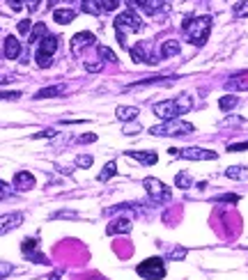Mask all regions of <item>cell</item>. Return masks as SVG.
<instances>
[{"instance_id":"obj_27","label":"cell","mask_w":248,"mask_h":280,"mask_svg":"<svg viewBox=\"0 0 248 280\" xmlns=\"http://www.w3.org/2000/svg\"><path fill=\"white\" fill-rule=\"evenodd\" d=\"M83 12L97 16V14H101V5L97 0H83Z\"/></svg>"},{"instance_id":"obj_9","label":"cell","mask_w":248,"mask_h":280,"mask_svg":"<svg viewBox=\"0 0 248 280\" xmlns=\"http://www.w3.org/2000/svg\"><path fill=\"white\" fill-rule=\"evenodd\" d=\"M21 253H23L25 260H32V262H37V264H51L46 260V255L39 251L37 239H23V241H21Z\"/></svg>"},{"instance_id":"obj_45","label":"cell","mask_w":248,"mask_h":280,"mask_svg":"<svg viewBox=\"0 0 248 280\" xmlns=\"http://www.w3.org/2000/svg\"><path fill=\"white\" fill-rule=\"evenodd\" d=\"M39 2L41 0H28V9L30 12H37V9H39Z\"/></svg>"},{"instance_id":"obj_28","label":"cell","mask_w":248,"mask_h":280,"mask_svg":"<svg viewBox=\"0 0 248 280\" xmlns=\"http://www.w3.org/2000/svg\"><path fill=\"white\" fill-rule=\"evenodd\" d=\"M97 53H99L101 62H118V58H115V53H113L108 46H97Z\"/></svg>"},{"instance_id":"obj_42","label":"cell","mask_w":248,"mask_h":280,"mask_svg":"<svg viewBox=\"0 0 248 280\" xmlns=\"http://www.w3.org/2000/svg\"><path fill=\"white\" fill-rule=\"evenodd\" d=\"M242 149H248V140L246 143H237V145H230L228 152H242Z\"/></svg>"},{"instance_id":"obj_24","label":"cell","mask_w":248,"mask_h":280,"mask_svg":"<svg viewBox=\"0 0 248 280\" xmlns=\"http://www.w3.org/2000/svg\"><path fill=\"white\" fill-rule=\"evenodd\" d=\"M237 103H239V96H235V94H228V96H221V99H219V108L223 110V113L232 110Z\"/></svg>"},{"instance_id":"obj_2","label":"cell","mask_w":248,"mask_h":280,"mask_svg":"<svg viewBox=\"0 0 248 280\" xmlns=\"http://www.w3.org/2000/svg\"><path fill=\"white\" fill-rule=\"evenodd\" d=\"M182 28L191 44L202 46L209 39V32H212V16H189L184 18Z\"/></svg>"},{"instance_id":"obj_43","label":"cell","mask_w":248,"mask_h":280,"mask_svg":"<svg viewBox=\"0 0 248 280\" xmlns=\"http://www.w3.org/2000/svg\"><path fill=\"white\" fill-rule=\"evenodd\" d=\"M7 195H9V188H7V184L0 179V200H5Z\"/></svg>"},{"instance_id":"obj_10","label":"cell","mask_w":248,"mask_h":280,"mask_svg":"<svg viewBox=\"0 0 248 280\" xmlns=\"http://www.w3.org/2000/svg\"><path fill=\"white\" fill-rule=\"evenodd\" d=\"M115 28L118 30H129V32H138V30H142V21H140V16H138L136 12L126 9V12H122L118 18H115Z\"/></svg>"},{"instance_id":"obj_34","label":"cell","mask_w":248,"mask_h":280,"mask_svg":"<svg viewBox=\"0 0 248 280\" xmlns=\"http://www.w3.org/2000/svg\"><path fill=\"white\" fill-rule=\"evenodd\" d=\"M74 163H76V168H90L92 166V156L90 154H78Z\"/></svg>"},{"instance_id":"obj_25","label":"cell","mask_w":248,"mask_h":280,"mask_svg":"<svg viewBox=\"0 0 248 280\" xmlns=\"http://www.w3.org/2000/svg\"><path fill=\"white\" fill-rule=\"evenodd\" d=\"M118 175V166H115V161H108L106 166H104V170L99 173V182H108L111 177H115Z\"/></svg>"},{"instance_id":"obj_36","label":"cell","mask_w":248,"mask_h":280,"mask_svg":"<svg viewBox=\"0 0 248 280\" xmlns=\"http://www.w3.org/2000/svg\"><path fill=\"white\" fill-rule=\"evenodd\" d=\"M184 257H186V248H182V246H177V248H172L168 253V260H184Z\"/></svg>"},{"instance_id":"obj_21","label":"cell","mask_w":248,"mask_h":280,"mask_svg":"<svg viewBox=\"0 0 248 280\" xmlns=\"http://www.w3.org/2000/svg\"><path fill=\"white\" fill-rule=\"evenodd\" d=\"M46 35H48L46 23H35V28L30 30V44H39Z\"/></svg>"},{"instance_id":"obj_8","label":"cell","mask_w":248,"mask_h":280,"mask_svg":"<svg viewBox=\"0 0 248 280\" xmlns=\"http://www.w3.org/2000/svg\"><path fill=\"white\" fill-rule=\"evenodd\" d=\"M129 53H131V60H133V62H145V65H156V62H159L156 55H152V44L149 42H140V44H136V46H131Z\"/></svg>"},{"instance_id":"obj_13","label":"cell","mask_w":248,"mask_h":280,"mask_svg":"<svg viewBox=\"0 0 248 280\" xmlns=\"http://www.w3.org/2000/svg\"><path fill=\"white\" fill-rule=\"evenodd\" d=\"M14 188H18V191H32V188H35V177H32V173L18 170V173L14 175Z\"/></svg>"},{"instance_id":"obj_12","label":"cell","mask_w":248,"mask_h":280,"mask_svg":"<svg viewBox=\"0 0 248 280\" xmlns=\"http://www.w3.org/2000/svg\"><path fill=\"white\" fill-rule=\"evenodd\" d=\"M95 42H97V39H95V35H92V32H78V35L71 37V53L78 55V53H81V48L92 46Z\"/></svg>"},{"instance_id":"obj_31","label":"cell","mask_w":248,"mask_h":280,"mask_svg":"<svg viewBox=\"0 0 248 280\" xmlns=\"http://www.w3.org/2000/svg\"><path fill=\"white\" fill-rule=\"evenodd\" d=\"M242 200V197L237 195V193H225V195H216L214 197V202H230V204H237Z\"/></svg>"},{"instance_id":"obj_20","label":"cell","mask_w":248,"mask_h":280,"mask_svg":"<svg viewBox=\"0 0 248 280\" xmlns=\"http://www.w3.org/2000/svg\"><path fill=\"white\" fill-rule=\"evenodd\" d=\"M74 18H76V12L69 9V7H67V9H55L53 12V21L60 25H67L69 21H74Z\"/></svg>"},{"instance_id":"obj_14","label":"cell","mask_w":248,"mask_h":280,"mask_svg":"<svg viewBox=\"0 0 248 280\" xmlns=\"http://www.w3.org/2000/svg\"><path fill=\"white\" fill-rule=\"evenodd\" d=\"M131 227H133V223H131V218H115V221H111V225L106 227V234H129Z\"/></svg>"},{"instance_id":"obj_15","label":"cell","mask_w":248,"mask_h":280,"mask_svg":"<svg viewBox=\"0 0 248 280\" xmlns=\"http://www.w3.org/2000/svg\"><path fill=\"white\" fill-rule=\"evenodd\" d=\"M126 156H131V159H136L138 163H142V166H154V163L159 161V156L154 154V152H140V149H129V152H124Z\"/></svg>"},{"instance_id":"obj_32","label":"cell","mask_w":248,"mask_h":280,"mask_svg":"<svg viewBox=\"0 0 248 280\" xmlns=\"http://www.w3.org/2000/svg\"><path fill=\"white\" fill-rule=\"evenodd\" d=\"M126 5H129L131 12H136V9L145 12V9H147V0H126Z\"/></svg>"},{"instance_id":"obj_6","label":"cell","mask_w":248,"mask_h":280,"mask_svg":"<svg viewBox=\"0 0 248 280\" xmlns=\"http://www.w3.org/2000/svg\"><path fill=\"white\" fill-rule=\"evenodd\" d=\"M172 156H179V159H186V161H214V159H219L216 152L212 149H205V147H172L168 149Z\"/></svg>"},{"instance_id":"obj_7","label":"cell","mask_w":248,"mask_h":280,"mask_svg":"<svg viewBox=\"0 0 248 280\" xmlns=\"http://www.w3.org/2000/svg\"><path fill=\"white\" fill-rule=\"evenodd\" d=\"M142 186H145V191H147L149 200H152V202H156V204L168 202V200L172 197L170 188H168V186H165L161 179H156V177H145Z\"/></svg>"},{"instance_id":"obj_3","label":"cell","mask_w":248,"mask_h":280,"mask_svg":"<svg viewBox=\"0 0 248 280\" xmlns=\"http://www.w3.org/2000/svg\"><path fill=\"white\" fill-rule=\"evenodd\" d=\"M195 131V126L191 122H184V119H168V122H161V124L152 126L149 133L159 138H175V136H189Z\"/></svg>"},{"instance_id":"obj_41","label":"cell","mask_w":248,"mask_h":280,"mask_svg":"<svg viewBox=\"0 0 248 280\" xmlns=\"http://www.w3.org/2000/svg\"><path fill=\"white\" fill-rule=\"evenodd\" d=\"M101 67H104V62H85L88 72H101Z\"/></svg>"},{"instance_id":"obj_4","label":"cell","mask_w":248,"mask_h":280,"mask_svg":"<svg viewBox=\"0 0 248 280\" xmlns=\"http://www.w3.org/2000/svg\"><path fill=\"white\" fill-rule=\"evenodd\" d=\"M55 51H58V37H55V35H46L39 44H37V53H35L37 67H41V69L51 67V62H53L51 58H53Z\"/></svg>"},{"instance_id":"obj_37","label":"cell","mask_w":248,"mask_h":280,"mask_svg":"<svg viewBox=\"0 0 248 280\" xmlns=\"http://www.w3.org/2000/svg\"><path fill=\"white\" fill-rule=\"evenodd\" d=\"M12 271H14V267L9 262H0V280L7 278V276L12 274Z\"/></svg>"},{"instance_id":"obj_30","label":"cell","mask_w":248,"mask_h":280,"mask_svg":"<svg viewBox=\"0 0 248 280\" xmlns=\"http://www.w3.org/2000/svg\"><path fill=\"white\" fill-rule=\"evenodd\" d=\"M21 92L18 90H7V92H0V101H16V99H21Z\"/></svg>"},{"instance_id":"obj_26","label":"cell","mask_w":248,"mask_h":280,"mask_svg":"<svg viewBox=\"0 0 248 280\" xmlns=\"http://www.w3.org/2000/svg\"><path fill=\"white\" fill-rule=\"evenodd\" d=\"M191 184H193V179H191L189 173H179L177 177H175V186H177V188H184V191H186V188H191Z\"/></svg>"},{"instance_id":"obj_23","label":"cell","mask_w":248,"mask_h":280,"mask_svg":"<svg viewBox=\"0 0 248 280\" xmlns=\"http://www.w3.org/2000/svg\"><path fill=\"white\" fill-rule=\"evenodd\" d=\"M225 177H230V179H248V168L244 166H232L225 170Z\"/></svg>"},{"instance_id":"obj_5","label":"cell","mask_w":248,"mask_h":280,"mask_svg":"<svg viewBox=\"0 0 248 280\" xmlns=\"http://www.w3.org/2000/svg\"><path fill=\"white\" fill-rule=\"evenodd\" d=\"M136 274L145 280H163L165 278V262L161 257H149L136 267Z\"/></svg>"},{"instance_id":"obj_49","label":"cell","mask_w":248,"mask_h":280,"mask_svg":"<svg viewBox=\"0 0 248 280\" xmlns=\"http://www.w3.org/2000/svg\"><path fill=\"white\" fill-rule=\"evenodd\" d=\"M67 2H74V0H67Z\"/></svg>"},{"instance_id":"obj_48","label":"cell","mask_w":248,"mask_h":280,"mask_svg":"<svg viewBox=\"0 0 248 280\" xmlns=\"http://www.w3.org/2000/svg\"><path fill=\"white\" fill-rule=\"evenodd\" d=\"M55 2H58V0H48V7H53Z\"/></svg>"},{"instance_id":"obj_35","label":"cell","mask_w":248,"mask_h":280,"mask_svg":"<svg viewBox=\"0 0 248 280\" xmlns=\"http://www.w3.org/2000/svg\"><path fill=\"white\" fill-rule=\"evenodd\" d=\"M99 5H101L104 12H115L118 5H120V0H99Z\"/></svg>"},{"instance_id":"obj_19","label":"cell","mask_w":248,"mask_h":280,"mask_svg":"<svg viewBox=\"0 0 248 280\" xmlns=\"http://www.w3.org/2000/svg\"><path fill=\"white\" fill-rule=\"evenodd\" d=\"M115 115H118V119H122V122H133V119L140 115V110H138L136 106H118Z\"/></svg>"},{"instance_id":"obj_29","label":"cell","mask_w":248,"mask_h":280,"mask_svg":"<svg viewBox=\"0 0 248 280\" xmlns=\"http://www.w3.org/2000/svg\"><path fill=\"white\" fill-rule=\"evenodd\" d=\"M161 9H165V0H147L145 14H159Z\"/></svg>"},{"instance_id":"obj_1","label":"cell","mask_w":248,"mask_h":280,"mask_svg":"<svg viewBox=\"0 0 248 280\" xmlns=\"http://www.w3.org/2000/svg\"><path fill=\"white\" fill-rule=\"evenodd\" d=\"M191 108H193V99L189 94H179L175 99H165V101L154 103L152 110L156 117L168 122V119H179V115H186Z\"/></svg>"},{"instance_id":"obj_47","label":"cell","mask_w":248,"mask_h":280,"mask_svg":"<svg viewBox=\"0 0 248 280\" xmlns=\"http://www.w3.org/2000/svg\"><path fill=\"white\" fill-rule=\"evenodd\" d=\"M48 280H60V274H58V271H55V274H51V276H48Z\"/></svg>"},{"instance_id":"obj_40","label":"cell","mask_w":248,"mask_h":280,"mask_svg":"<svg viewBox=\"0 0 248 280\" xmlns=\"http://www.w3.org/2000/svg\"><path fill=\"white\" fill-rule=\"evenodd\" d=\"M18 32H21V35H30V21L28 18L18 21Z\"/></svg>"},{"instance_id":"obj_11","label":"cell","mask_w":248,"mask_h":280,"mask_svg":"<svg viewBox=\"0 0 248 280\" xmlns=\"http://www.w3.org/2000/svg\"><path fill=\"white\" fill-rule=\"evenodd\" d=\"M21 225H23V214H21V211L0 216V237L7 232H12V230H16V227H21Z\"/></svg>"},{"instance_id":"obj_44","label":"cell","mask_w":248,"mask_h":280,"mask_svg":"<svg viewBox=\"0 0 248 280\" xmlns=\"http://www.w3.org/2000/svg\"><path fill=\"white\" fill-rule=\"evenodd\" d=\"M95 140H97L95 133H88V136H81V138H78V143H95Z\"/></svg>"},{"instance_id":"obj_38","label":"cell","mask_w":248,"mask_h":280,"mask_svg":"<svg viewBox=\"0 0 248 280\" xmlns=\"http://www.w3.org/2000/svg\"><path fill=\"white\" fill-rule=\"evenodd\" d=\"M51 218H78L76 211H55Z\"/></svg>"},{"instance_id":"obj_33","label":"cell","mask_w":248,"mask_h":280,"mask_svg":"<svg viewBox=\"0 0 248 280\" xmlns=\"http://www.w3.org/2000/svg\"><path fill=\"white\" fill-rule=\"evenodd\" d=\"M235 16L237 18H246L248 16V0H244V2L235 5Z\"/></svg>"},{"instance_id":"obj_17","label":"cell","mask_w":248,"mask_h":280,"mask_svg":"<svg viewBox=\"0 0 248 280\" xmlns=\"http://www.w3.org/2000/svg\"><path fill=\"white\" fill-rule=\"evenodd\" d=\"M179 51H182V46H179L177 39H165L159 48V58H163V60L172 58V55H179Z\"/></svg>"},{"instance_id":"obj_46","label":"cell","mask_w":248,"mask_h":280,"mask_svg":"<svg viewBox=\"0 0 248 280\" xmlns=\"http://www.w3.org/2000/svg\"><path fill=\"white\" fill-rule=\"evenodd\" d=\"M9 7H12L14 12H18V9L23 7V0H9Z\"/></svg>"},{"instance_id":"obj_22","label":"cell","mask_w":248,"mask_h":280,"mask_svg":"<svg viewBox=\"0 0 248 280\" xmlns=\"http://www.w3.org/2000/svg\"><path fill=\"white\" fill-rule=\"evenodd\" d=\"M246 74H237V76H232L228 83H225V88L228 90H248V78H244Z\"/></svg>"},{"instance_id":"obj_39","label":"cell","mask_w":248,"mask_h":280,"mask_svg":"<svg viewBox=\"0 0 248 280\" xmlns=\"http://www.w3.org/2000/svg\"><path fill=\"white\" fill-rule=\"evenodd\" d=\"M55 136H58V131H55V129H44V131L35 133L32 138H55Z\"/></svg>"},{"instance_id":"obj_18","label":"cell","mask_w":248,"mask_h":280,"mask_svg":"<svg viewBox=\"0 0 248 280\" xmlns=\"http://www.w3.org/2000/svg\"><path fill=\"white\" fill-rule=\"evenodd\" d=\"M5 55H7V60H16L21 55V42L14 35H9L5 39Z\"/></svg>"},{"instance_id":"obj_16","label":"cell","mask_w":248,"mask_h":280,"mask_svg":"<svg viewBox=\"0 0 248 280\" xmlns=\"http://www.w3.org/2000/svg\"><path fill=\"white\" fill-rule=\"evenodd\" d=\"M67 92V85H48V88H44V90H39L32 99H53V96H60V94H65Z\"/></svg>"}]
</instances>
